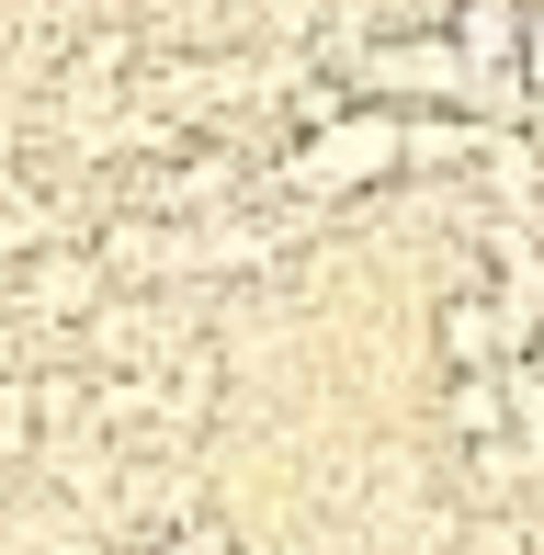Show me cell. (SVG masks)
Wrapping results in <instances>:
<instances>
[{
	"label": "cell",
	"mask_w": 544,
	"mask_h": 555,
	"mask_svg": "<svg viewBox=\"0 0 544 555\" xmlns=\"http://www.w3.org/2000/svg\"><path fill=\"white\" fill-rule=\"evenodd\" d=\"M398 137H409V125H340V137H318V159H295V182H363V170H398Z\"/></svg>",
	"instance_id": "cell-1"
},
{
	"label": "cell",
	"mask_w": 544,
	"mask_h": 555,
	"mask_svg": "<svg viewBox=\"0 0 544 555\" xmlns=\"http://www.w3.org/2000/svg\"><path fill=\"white\" fill-rule=\"evenodd\" d=\"M23 442H35V420H23V397H12V386H0V465H12V453H23Z\"/></svg>",
	"instance_id": "cell-2"
},
{
	"label": "cell",
	"mask_w": 544,
	"mask_h": 555,
	"mask_svg": "<svg viewBox=\"0 0 544 555\" xmlns=\"http://www.w3.org/2000/svg\"><path fill=\"white\" fill-rule=\"evenodd\" d=\"M522 68H533V80H544V12L522 23Z\"/></svg>",
	"instance_id": "cell-3"
},
{
	"label": "cell",
	"mask_w": 544,
	"mask_h": 555,
	"mask_svg": "<svg viewBox=\"0 0 544 555\" xmlns=\"http://www.w3.org/2000/svg\"><path fill=\"white\" fill-rule=\"evenodd\" d=\"M170 555H228V533H182V544H170Z\"/></svg>",
	"instance_id": "cell-4"
}]
</instances>
